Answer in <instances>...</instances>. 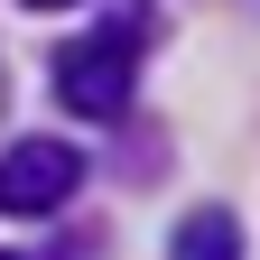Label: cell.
Returning a JSON list of instances; mask_svg holds the SVG:
<instances>
[{"label": "cell", "instance_id": "cell-3", "mask_svg": "<svg viewBox=\"0 0 260 260\" xmlns=\"http://www.w3.org/2000/svg\"><path fill=\"white\" fill-rule=\"evenodd\" d=\"M168 260H242V223L223 214V205H195V214L177 223V242H168Z\"/></svg>", "mask_w": 260, "mask_h": 260}, {"label": "cell", "instance_id": "cell-2", "mask_svg": "<svg viewBox=\"0 0 260 260\" xmlns=\"http://www.w3.org/2000/svg\"><path fill=\"white\" fill-rule=\"evenodd\" d=\"M75 186H84V149L47 140V130L0 149V214H56Z\"/></svg>", "mask_w": 260, "mask_h": 260}, {"label": "cell", "instance_id": "cell-4", "mask_svg": "<svg viewBox=\"0 0 260 260\" xmlns=\"http://www.w3.org/2000/svg\"><path fill=\"white\" fill-rule=\"evenodd\" d=\"M28 10H65V0H28Z\"/></svg>", "mask_w": 260, "mask_h": 260}, {"label": "cell", "instance_id": "cell-1", "mask_svg": "<svg viewBox=\"0 0 260 260\" xmlns=\"http://www.w3.org/2000/svg\"><path fill=\"white\" fill-rule=\"evenodd\" d=\"M130 75H140V28H93V38H75L56 56V103L84 112V121H112L130 103Z\"/></svg>", "mask_w": 260, "mask_h": 260}, {"label": "cell", "instance_id": "cell-5", "mask_svg": "<svg viewBox=\"0 0 260 260\" xmlns=\"http://www.w3.org/2000/svg\"><path fill=\"white\" fill-rule=\"evenodd\" d=\"M0 260H10V251H0Z\"/></svg>", "mask_w": 260, "mask_h": 260}]
</instances>
